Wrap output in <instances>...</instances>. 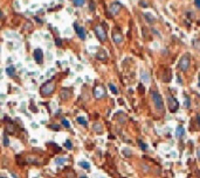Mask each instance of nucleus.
Segmentation results:
<instances>
[{"mask_svg":"<svg viewBox=\"0 0 200 178\" xmlns=\"http://www.w3.org/2000/svg\"><path fill=\"white\" fill-rule=\"evenodd\" d=\"M151 97H152V101H153V105H155L156 110L159 111V112L164 111V103H163L162 95L157 91H151Z\"/></svg>","mask_w":200,"mask_h":178,"instance_id":"1","label":"nucleus"},{"mask_svg":"<svg viewBox=\"0 0 200 178\" xmlns=\"http://www.w3.org/2000/svg\"><path fill=\"white\" fill-rule=\"evenodd\" d=\"M54 90H55V83H53L52 80H48L47 83H45V84L41 86L40 92H41V95H42V97H49V95L53 94Z\"/></svg>","mask_w":200,"mask_h":178,"instance_id":"2","label":"nucleus"},{"mask_svg":"<svg viewBox=\"0 0 200 178\" xmlns=\"http://www.w3.org/2000/svg\"><path fill=\"white\" fill-rule=\"evenodd\" d=\"M190 62H191V58H190V56L187 55V54H185V55H183L181 56V58L179 59V64H178V68L181 70V71H187L188 70V68H190Z\"/></svg>","mask_w":200,"mask_h":178,"instance_id":"3","label":"nucleus"},{"mask_svg":"<svg viewBox=\"0 0 200 178\" xmlns=\"http://www.w3.org/2000/svg\"><path fill=\"white\" fill-rule=\"evenodd\" d=\"M94 30H95V34H96L97 38L100 40L101 42L106 41V37H108V35H106V30H105V28H104L102 25H97V26H95Z\"/></svg>","mask_w":200,"mask_h":178,"instance_id":"4","label":"nucleus"},{"mask_svg":"<svg viewBox=\"0 0 200 178\" xmlns=\"http://www.w3.org/2000/svg\"><path fill=\"white\" fill-rule=\"evenodd\" d=\"M121 9H122V5L119 2H116V1L110 4V6H109V13L111 14V16L117 15L121 12Z\"/></svg>","mask_w":200,"mask_h":178,"instance_id":"5","label":"nucleus"},{"mask_svg":"<svg viewBox=\"0 0 200 178\" xmlns=\"http://www.w3.org/2000/svg\"><path fill=\"white\" fill-rule=\"evenodd\" d=\"M167 101H168V108H170V111L171 112H177V110L179 108V103L177 101V99L174 98V97H168V99H167Z\"/></svg>","mask_w":200,"mask_h":178,"instance_id":"6","label":"nucleus"},{"mask_svg":"<svg viewBox=\"0 0 200 178\" xmlns=\"http://www.w3.org/2000/svg\"><path fill=\"white\" fill-rule=\"evenodd\" d=\"M105 94H106V92H105V90H104V88H103L102 85L95 86V89H94V97H95L96 99H102V98H104Z\"/></svg>","mask_w":200,"mask_h":178,"instance_id":"7","label":"nucleus"},{"mask_svg":"<svg viewBox=\"0 0 200 178\" xmlns=\"http://www.w3.org/2000/svg\"><path fill=\"white\" fill-rule=\"evenodd\" d=\"M124 37H123V34L119 31V29H115L112 31V41L117 44H121L123 42Z\"/></svg>","mask_w":200,"mask_h":178,"instance_id":"8","label":"nucleus"},{"mask_svg":"<svg viewBox=\"0 0 200 178\" xmlns=\"http://www.w3.org/2000/svg\"><path fill=\"white\" fill-rule=\"evenodd\" d=\"M33 57H34V61L36 62V63H39V64H41L42 62H43V53H42V50L41 49H35L34 50V54H33Z\"/></svg>","mask_w":200,"mask_h":178,"instance_id":"9","label":"nucleus"},{"mask_svg":"<svg viewBox=\"0 0 200 178\" xmlns=\"http://www.w3.org/2000/svg\"><path fill=\"white\" fill-rule=\"evenodd\" d=\"M74 28H75V31H76L77 36H78L81 40H84V38H86V30H84L83 27L78 26L77 23H74Z\"/></svg>","mask_w":200,"mask_h":178,"instance_id":"10","label":"nucleus"},{"mask_svg":"<svg viewBox=\"0 0 200 178\" xmlns=\"http://www.w3.org/2000/svg\"><path fill=\"white\" fill-rule=\"evenodd\" d=\"M60 97H61V99L62 100H67V99H69L70 97H71V91L68 89H63L61 91V93H60Z\"/></svg>","mask_w":200,"mask_h":178,"instance_id":"11","label":"nucleus"},{"mask_svg":"<svg viewBox=\"0 0 200 178\" xmlns=\"http://www.w3.org/2000/svg\"><path fill=\"white\" fill-rule=\"evenodd\" d=\"M162 79H163V82H165V83H167V82H170L171 79H172V72L167 69V70H165L164 72H163V76H162Z\"/></svg>","mask_w":200,"mask_h":178,"instance_id":"12","label":"nucleus"},{"mask_svg":"<svg viewBox=\"0 0 200 178\" xmlns=\"http://www.w3.org/2000/svg\"><path fill=\"white\" fill-rule=\"evenodd\" d=\"M96 57H97L99 61L104 62V61H106V58H108V54H106V51H105V50H100V51L97 53Z\"/></svg>","mask_w":200,"mask_h":178,"instance_id":"13","label":"nucleus"},{"mask_svg":"<svg viewBox=\"0 0 200 178\" xmlns=\"http://www.w3.org/2000/svg\"><path fill=\"white\" fill-rule=\"evenodd\" d=\"M6 73L8 77H14L15 76V68L14 66H8L6 69Z\"/></svg>","mask_w":200,"mask_h":178,"instance_id":"14","label":"nucleus"},{"mask_svg":"<svg viewBox=\"0 0 200 178\" xmlns=\"http://www.w3.org/2000/svg\"><path fill=\"white\" fill-rule=\"evenodd\" d=\"M184 128L180 126V127H178L177 128V132H176V135H177V137H181V135H184Z\"/></svg>","mask_w":200,"mask_h":178,"instance_id":"15","label":"nucleus"},{"mask_svg":"<svg viewBox=\"0 0 200 178\" xmlns=\"http://www.w3.org/2000/svg\"><path fill=\"white\" fill-rule=\"evenodd\" d=\"M94 130H95L96 133L101 134V133L103 132V128H102V126H101L100 123H94Z\"/></svg>","mask_w":200,"mask_h":178,"instance_id":"16","label":"nucleus"},{"mask_svg":"<svg viewBox=\"0 0 200 178\" xmlns=\"http://www.w3.org/2000/svg\"><path fill=\"white\" fill-rule=\"evenodd\" d=\"M84 2H86V0H73V4H74L76 7H81V6H83V5H84Z\"/></svg>","mask_w":200,"mask_h":178,"instance_id":"17","label":"nucleus"},{"mask_svg":"<svg viewBox=\"0 0 200 178\" xmlns=\"http://www.w3.org/2000/svg\"><path fill=\"white\" fill-rule=\"evenodd\" d=\"M66 158H63V157H58V158H55V164H58V165H61V164H63V163H66Z\"/></svg>","mask_w":200,"mask_h":178,"instance_id":"18","label":"nucleus"},{"mask_svg":"<svg viewBox=\"0 0 200 178\" xmlns=\"http://www.w3.org/2000/svg\"><path fill=\"white\" fill-rule=\"evenodd\" d=\"M26 162H27V163H34V164H36V163H39V159H37L36 157H28V158H26Z\"/></svg>","mask_w":200,"mask_h":178,"instance_id":"19","label":"nucleus"},{"mask_svg":"<svg viewBox=\"0 0 200 178\" xmlns=\"http://www.w3.org/2000/svg\"><path fill=\"white\" fill-rule=\"evenodd\" d=\"M77 122H78L80 125H83V126H87V125H88L87 120H86V119H83L82 117H78V118H77Z\"/></svg>","mask_w":200,"mask_h":178,"instance_id":"20","label":"nucleus"},{"mask_svg":"<svg viewBox=\"0 0 200 178\" xmlns=\"http://www.w3.org/2000/svg\"><path fill=\"white\" fill-rule=\"evenodd\" d=\"M109 89L111 90V92H112V93L118 94V90H117V88H116L114 84H111V83H110V84H109Z\"/></svg>","mask_w":200,"mask_h":178,"instance_id":"21","label":"nucleus"},{"mask_svg":"<svg viewBox=\"0 0 200 178\" xmlns=\"http://www.w3.org/2000/svg\"><path fill=\"white\" fill-rule=\"evenodd\" d=\"M142 78L144 79V82H149V80H150V78H149V75H147V72H146V71L142 72Z\"/></svg>","mask_w":200,"mask_h":178,"instance_id":"22","label":"nucleus"},{"mask_svg":"<svg viewBox=\"0 0 200 178\" xmlns=\"http://www.w3.org/2000/svg\"><path fill=\"white\" fill-rule=\"evenodd\" d=\"M66 176H67V178H76V174L74 172V171H68L66 174Z\"/></svg>","mask_w":200,"mask_h":178,"instance_id":"23","label":"nucleus"},{"mask_svg":"<svg viewBox=\"0 0 200 178\" xmlns=\"http://www.w3.org/2000/svg\"><path fill=\"white\" fill-rule=\"evenodd\" d=\"M8 145H9V140H8V136L5 134V135H4V146H5V147H8Z\"/></svg>","mask_w":200,"mask_h":178,"instance_id":"24","label":"nucleus"},{"mask_svg":"<svg viewBox=\"0 0 200 178\" xmlns=\"http://www.w3.org/2000/svg\"><path fill=\"white\" fill-rule=\"evenodd\" d=\"M123 154H124V156H127V157H130L132 152H131V150H130V149L127 148V149H124V150H123Z\"/></svg>","mask_w":200,"mask_h":178,"instance_id":"25","label":"nucleus"},{"mask_svg":"<svg viewBox=\"0 0 200 178\" xmlns=\"http://www.w3.org/2000/svg\"><path fill=\"white\" fill-rule=\"evenodd\" d=\"M80 165H81L82 168H84V169H89V168H90V165H89L88 162H80Z\"/></svg>","mask_w":200,"mask_h":178,"instance_id":"26","label":"nucleus"},{"mask_svg":"<svg viewBox=\"0 0 200 178\" xmlns=\"http://www.w3.org/2000/svg\"><path fill=\"white\" fill-rule=\"evenodd\" d=\"M7 130H8V133H9V134H13V133H14V130H15V129H14V126H13V125L7 126Z\"/></svg>","mask_w":200,"mask_h":178,"instance_id":"27","label":"nucleus"},{"mask_svg":"<svg viewBox=\"0 0 200 178\" xmlns=\"http://www.w3.org/2000/svg\"><path fill=\"white\" fill-rule=\"evenodd\" d=\"M62 125H63L65 127H67V128H69V127H70V123H69V121H68V120H66V119H62Z\"/></svg>","mask_w":200,"mask_h":178,"instance_id":"28","label":"nucleus"},{"mask_svg":"<svg viewBox=\"0 0 200 178\" xmlns=\"http://www.w3.org/2000/svg\"><path fill=\"white\" fill-rule=\"evenodd\" d=\"M66 148L67 149H71V148H73V146H71V142H70L69 140H67V141H66Z\"/></svg>","mask_w":200,"mask_h":178,"instance_id":"29","label":"nucleus"},{"mask_svg":"<svg viewBox=\"0 0 200 178\" xmlns=\"http://www.w3.org/2000/svg\"><path fill=\"white\" fill-rule=\"evenodd\" d=\"M139 145H140V148L143 149V150H146V149H147V146H146L145 143H143L142 141H139Z\"/></svg>","mask_w":200,"mask_h":178,"instance_id":"30","label":"nucleus"},{"mask_svg":"<svg viewBox=\"0 0 200 178\" xmlns=\"http://www.w3.org/2000/svg\"><path fill=\"white\" fill-rule=\"evenodd\" d=\"M144 15H145V18L149 20V22H153V21H155V19H151V18H150V14L146 13V14H144Z\"/></svg>","mask_w":200,"mask_h":178,"instance_id":"31","label":"nucleus"},{"mask_svg":"<svg viewBox=\"0 0 200 178\" xmlns=\"http://www.w3.org/2000/svg\"><path fill=\"white\" fill-rule=\"evenodd\" d=\"M185 105H186V107H190V106H191V103H190L188 98H186V100H185Z\"/></svg>","mask_w":200,"mask_h":178,"instance_id":"32","label":"nucleus"},{"mask_svg":"<svg viewBox=\"0 0 200 178\" xmlns=\"http://www.w3.org/2000/svg\"><path fill=\"white\" fill-rule=\"evenodd\" d=\"M55 42H56V46H61V44H62V41H61L60 38H56Z\"/></svg>","mask_w":200,"mask_h":178,"instance_id":"33","label":"nucleus"},{"mask_svg":"<svg viewBox=\"0 0 200 178\" xmlns=\"http://www.w3.org/2000/svg\"><path fill=\"white\" fill-rule=\"evenodd\" d=\"M194 4H196V6H197V8L200 9V0H194Z\"/></svg>","mask_w":200,"mask_h":178,"instance_id":"34","label":"nucleus"},{"mask_svg":"<svg viewBox=\"0 0 200 178\" xmlns=\"http://www.w3.org/2000/svg\"><path fill=\"white\" fill-rule=\"evenodd\" d=\"M49 127H50V128H53V129H56V130H59V129H60L58 125H55V126H53V125H52V126H49Z\"/></svg>","mask_w":200,"mask_h":178,"instance_id":"35","label":"nucleus"},{"mask_svg":"<svg viewBox=\"0 0 200 178\" xmlns=\"http://www.w3.org/2000/svg\"><path fill=\"white\" fill-rule=\"evenodd\" d=\"M197 154H198V158H199V161H200V148H198V150H197Z\"/></svg>","mask_w":200,"mask_h":178,"instance_id":"36","label":"nucleus"},{"mask_svg":"<svg viewBox=\"0 0 200 178\" xmlns=\"http://www.w3.org/2000/svg\"><path fill=\"white\" fill-rule=\"evenodd\" d=\"M94 8H95V7H94V4L91 2V4H90V9H91V11H94Z\"/></svg>","mask_w":200,"mask_h":178,"instance_id":"37","label":"nucleus"},{"mask_svg":"<svg viewBox=\"0 0 200 178\" xmlns=\"http://www.w3.org/2000/svg\"><path fill=\"white\" fill-rule=\"evenodd\" d=\"M197 120H198V123H199V126H200V115L197 117Z\"/></svg>","mask_w":200,"mask_h":178,"instance_id":"38","label":"nucleus"},{"mask_svg":"<svg viewBox=\"0 0 200 178\" xmlns=\"http://www.w3.org/2000/svg\"><path fill=\"white\" fill-rule=\"evenodd\" d=\"M1 18H2V12L0 11V19H1Z\"/></svg>","mask_w":200,"mask_h":178,"instance_id":"39","label":"nucleus"},{"mask_svg":"<svg viewBox=\"0 0 200 178\" xmlns=\"http://www.w3.org/2000/svg\"><path fill=\"white\" fill-rule=\"evenodd\" d=\"M199 88H200V76H199Z\"/></svg>","mask_w":200,"mask_h":178,"instance_id":"40","label":"nucleus"},{"mask_svg":"<svg viewBox=\"0 0 200 178\" xmlns=\"http://www.w3.org/2000/svg\"><path fill=\"white\" fill-rule=\"evenodd\" d=\"M0 178H6V177H0Z\"/></svg>","mask_w":200,"mask_h":178,"instance_id":"41","label":"nucleus"}]
</instances>
